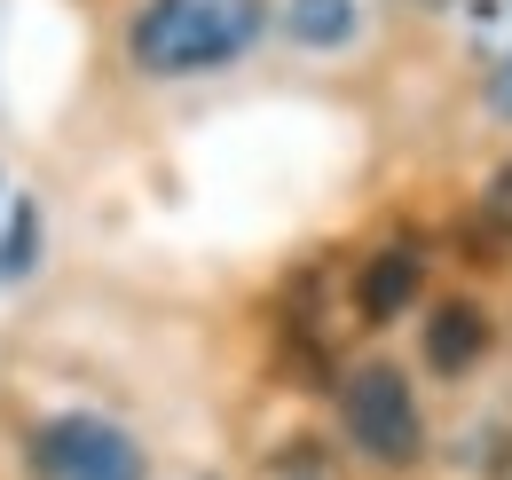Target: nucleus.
<instances>
[{
    "label": "nucleus",
    "mask_w": 512,
    "mask_h": 480,
    "mask_svg": "<svg viewBox=\"0 0 512 480\" xmlns=\"http://www.w3.org/2000/svg\"><path fill=\"white\" fill-rule=\"evenodd\" d=\"M489 103H497V119H512V56L497 63V79H489Z\"/></svg>",
    "instance_id": "obj_9"
},
{
    "label": "nucleus",
    "mask_w": 512,
    "mask_h": 480,
    "mask_svg": "<svg viewBox=\"0 0 512 480\" xmlns=\"http://www.w3.org/2000/svg\"><path fill=\"white\" fill-rule=\"evenodd\" d=\"M481 355H489V315H481V300H434L426 307V362L442 378H465Z\"/></svg>",
    "instance_id": "obj_4"
},
{
    "label": "nucleus",
    "mask_w": 512,
    "mask_h": 480,
    "mask_svg": "<svg viewBox=\"0 0 512 480\" xmlns=\"http://www.w3.org/2000/svg\"><path fill=\"white\" fill-rule=\"evenodd\" d=\"M32 260H40V205H32V197H16V205H8V221H0V284H24V276H32Z\"/></svg>",
    "instance_id": "obj_7"
},
{
    "label": "nucleus",
    "mask_w": 512,
    "mask_h": 480,
    "mask_svg": "<svg viewBox=\"0 0 512 480\" xmlns=\"http://www.w3.org/2000/svg\"><path fill=\"white\" fill-rule=\"evenodd\" d=\"M355 0H284V32L300 40V48H316V56H331V48H347L355 40Z\"/></svg>",
    "instance_id": "obj_6"
},
{
    "label": "nucleus",
    "mask_w": 512,
    "mask_h": 480,
    "mask_svg": "<svg viewBox=\"0 0 512 480\" xmlns=\"http://www.w3.org/2000/svg\"><path fill=\"white\" fill-rule=\"evenodd\" d=\"M410 300H418V252L410 244H386L379 260L363 268V284H355V307H363V323H394Z\"/></svg>",
    "instance_id": "obj_5"
},
{
    "label": "nucleus",
    "mask_w": 512,
    "mask_h": 480,
    "mask_svg": "<svg viewBox=\"0 0 512 480\" xmlns=\"http://www.w3.org/2000/svg\"><path fill=\"white\" fill-rule=\"evenodd\" d=\"M339 418L347 441L371 457V465H410L426 449V418H418V394L394 362H355L347 386H339Z\"/></svg>",
    "instance_id": "obj_2"
},
{
    "label": "nucleus",
    "mask_w": 512,
    "mask_h": 480,
    "mask_svg": "<svg viewBox=\"0 0 512 480\" xmlns=\"http://www.w3.org/2000/svg\"><path fill=\"white\" fill-rule=\"evenodd\" d=\"M32 465L48 480H142V449L111 418H48L32 433Z\"/></svg>",
    "instance_id": "obj_3"
},
{
    "label": "nucleus",
    "mask_w": 512,
    "mask_h": 480,
    "mask_svg": "<svg viewBox=\"0 0 512 480\" xmlns=\"http://www.w3.org/2000/svg\"><path fill=\"white\" fill-rule=\"evenodd\" d=\"M268 32V0H142L127 16V56L150 79H197L253 56Z\"/></svg>",
    "instance_id": "obj_1"
},
{
    "label": "nucleus",
    "mask_w": 512,
    "mask_h": 480,
    "mask_svg": "<svg viewBox=\"0 0 512 480\" xmlns=\"http://www.w3.org/2000/svg\"><path fill=\"white\" fill-rule=\"evenodd\" d=\"M481 229L497 244H512V158L489 174V189H481Z\"/></svg>",
    "instance_id": "obj_8"
}]
</instances>
